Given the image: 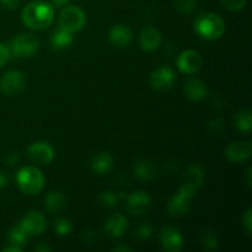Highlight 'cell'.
<instances>
[{
    "label": "cell",
    "instance_id": "cell-29",
    "mask_svg": "<svg viewBox=\"0 0 252 252\" xmlns=\"http://www.w3.org/2000/svg\"><path fill=\"white\" fill-rule=\"evenodd\" d=\"M175 7L182 14H191L196 9V0H174Z\"/></svg>",
    "mask_w": 252,
    "mask_h": 252
},
{
    "label": "cell",
    "instance_id": "cell-41",
    "mask_svg": "<svg viewBox=\"0 0 252 252\" xmlns=\"http://www.w3.org/2000/svg\"><path fill=\"white\" fill-rule=\"evenodd\" d=\"M4 252H21V248H19V246L11 245V246H9V248H5Z\"/></svg>",
    "mask_w": 252,
    "mask_h": 252
},
{
    "label": "cell",
    "instance_id": "cell-15",
    "mask_svg": "<svg viewBox=\"0 0 252 252\" xmlns=\"http://www.w3.org/2000/svg\"><path fill=\"white\" fill-rule=\"evenodd\" d=\"M225 155L230 161L243 162L251 157L250 142H235L231 143L225 150Z\"/></svg>",
    "mask_w": 252,
    "mask_h": 252
},
{
    "label": "cell",
    "instance_id": "cell-31",
    "mask_svg": "<svg viewBox=\"0 0 252 252\" xmlns=\"http://www.w3.org/2000/svg\"><path fill=\"white\" fill-rule=\"evenodd\" d=\"M208 129L213 134H219L224 130V121L220 118H214L213 121L208 123Z\"/></svg>",
    "mask_w": 252,
    "mask_h": 252
},
{
    "label": "cell",
    "instance_id": "cell-23",
    "mask_svg": "<svg viewBox=\"0 0 252 252\" xmlns=\"http://www.w3.org/2000/svg\"><path fill=\"white\" fill-rule=\"evenodd\" d=\"M73 42V36L70 32L63 29H58L51 38V44L54 49H63L69 47Z\"/></svg>",
    "mask_w": 252,
    "mask_h": 252
},
{
    "label": "cell",
    "instance_id": "cell-42",
    "mask_svg": "<svg viewBox=\"0 0 252 252\" xmlns=\"http://www.w3.org/2000/svg\"><path fill=\"white\" fill-rule=\"evenodd\" d=\"M113 251H132L127 246H118V248L113 249Z\"/></svg>",
    "mask_w": 252,
    "mask_h": 252
},
{
    "label": "cell",
    "instance_id": "cell-34",
    "mask_svg": "<svg viewBox=\"0 0 252 252\" xmlns=\"http://www.w3.org/2000/svg\"><path fill=\"white\" fill-rule=\"evenodd\" d=\"M9 58H10L9 49H7V47L5 46V44L0 43V68L6 63Z\"/></svg>",
    "mask_w": 252,
    "mask_h": 252
},
{
    "label": "cell",
    "instance_id": "cell-20",
    "mask_svg": "<svg viewBox=\"0 0 252 252\" xmlns=\"http://www.w3.org/2000/svg\"><path fill=\"white\" fill-rule=\"evenodd\" d=\"M134 175L140 181H152L157 176V169L148 160H138L133 166Z\"/></svg>",
    "mask_w": 252,
    "mask_h": 252
},
{
    "label": "cell",
    "instance_id": "cell-33",
    "mask_svg": "<svg viewBox=\"0 0 252 252\" xmlns=\"http://www.w3.org/2000/svg\"><path fill=\"white\" fill-rule=\"evenodd\" d=\"M251 209H248V211L245 212V214H244L243 217V226L244 229L246 230V233L248 234H251L252 231V218H251Z\"/></svg>",
    "mask_w": 252,
    "mask_h": 252
},
{
    "label": "cell",
    "instance_id": "cell-40",
    "mask_svg": "<svg viewBox=\"0 0 252 252\" xmlns=\"http://www.w3.org/2000/svg\"><path fill=\"white\" fill-rule=\"evenodd\" d=\"M69 0H52V6H56V7H61L63 5L68 4Z\"/></svg>",
    "mask_w": 252,
    "mask_h": 252
},
{
    "label": "cell",
    "instance_id": "cell-13",
    "mask_svg": "<svg viewBox=\"0 0 252 252\" xmlns=\"http://www.w3.org/2000/svg\"><path fill=\"white\" fill-rule=\"evenodd\" d=\"M160 241L166 251L177 252L184 246V238L172 226H164L160 231Z\"/></svg>",
    "mask_w": 252,
    "mask_h": 252
},
{
    "label": "cell",
    "instance_id": "cell-6",
    "mask_svg": "<svg viewBox=\"0 0 252 252\" xmlns=\"http://www.w3.org/2000/svg\"><path fill=\"white\" fill-rule=\"evenodd\" d=\"M194 192L189 189V187L181 185L177 193L171 197L167 204V212L171 217H184L191 208V201Z\"/></svg>",
    "mask_w": 252,
    "mask_h": 252
},
{
    "label": "cell",
    "instance_id": "cell-27",
    "mask_svg": "<svg viewBox=\"0 0 252 252\" xmlns=\"http://www.w3.org/2000/svg\"><path fill=\"white\" fill-rule=\"evenodd\" d=\"M202 244L206 248V250L214 251L218 249V238L213 231H206L202 236Z\"/></svg>",
    "mask_w": 252,
    "mask_h": 252
},
{
    "label": "cell",
    "instance_id": "cell-21",
    "mask_svg": "<svg viewBox=\"0 0 252 252\" xmlns=\"http://www.w3.org/2000/svg\"><path fill=\"white\" fill-rule=\"evenodd\" d=\"M44 207L49 213H59L66 207V198L61 192H49L44 199Z\"/></svg>",
    "mask_w": 252,
    "mask_h": 252
},
{
    "label": "cell",
    "instance_id": "cell-2",
    "mask_svg": "<svg viewBox=\"0 0 252 252\" xmlns=\"http://www.w3.org/2000/svg\"><path fill=\"white\" fill-rule=\"evenodd\" d=\"M194 31L204 39H217L223 36L225 31V24L223 19L213 12H204L199 15L194 21Z\"/></svg>",
    "mask_w": 252,
    "mask_h": 252
},
{
    "label": "cell",
    "instance_id": "cell-7",
    "mask_svg": "<svg viewBox=\"0 0 252 252\" xmlns=\"http://www.w3.org/2000/svg\"><path fill=\"white\" fill-rule=\"evenodd\" d=\"M25 86H26V78L21 71H7L0 79V90L5 95H17L24 90Z\"/></svg>",
    "mask_w": 252,
    "mask_h": 252
},
{
    "label": "cell",
    "instance_id": "cell-17",
    "mask_svg": "<svg viewBox=\"0 0 252 252\" xmlns=\"http://www.w3.org/2000/svg\"><path fill=\"white\" fill-rule=\"evenodd\" d=\"M160 41H161V36H160V32L155 27H144L142 30V32H140V47L144 51L152 52L154 49H157L159 47Z\"/></svg>",
    "mask_w": 252,
    "mask_h": 252
},
{
    "label": "cell",
    "instance_id": "cell-28",
    "mask_svg": "<svg viewBox=\"0 0 252 252\" xmlns=\"http://www.w3.org/2000/svg\"><path fill=\"white\" fill-rule=\"evenodd\" d=\"M71 229H73V225H71V223L68 220V219L61 218L58 219V220L54 221V230H56V233L58 234V235L61 236L68 235V234L71 231Z\"/></svg>",
    "mask_w": 252,
    "mask_h": 252
},
{
    "label": "cell",
    "instance_id": "cell-12",
    "mask_svg": "<svg viewBox=\"0 0 252 252\" xmlns=\"http://www.w3.org/2000/svg\"><path fill=\"white\" fill-rule=\"evenodd\" d=\"M19 224L29 236L39 235L46 229V219L38 212H30Z\"/></svg>",
    "mask_w": 252,
    "mask_h": 252
},
{
    "label": "cell",
    "instance_id": "cell-35",
    "mask_svg": "<svg viewBox=\"0 0 252 252\" xmlns=\"http://www.w3.org/2000/svg\"><path fill=\"white\" fill-rule=\"evenodd\" d=\"M4 160L7 165H15L19 161V154L17 153H9V154L5 155Z\"/></svg>",
    "mask_w": 252,
    "mask_h": 252
},
{
    "label": "cell",
    "instance_id": "cell-3",
    "mask_svg": "<svg viewBox=\"0 0 252 252\" xmlns=\"http://www.w3.org/2000/svg\"><path fill=\"white\" fill-rule=\"evenodd\" d=\"M16 182L20 189L26 194H37L44 185V177L38 169L27 166L20 170L16 175Z\"/></svg>",
    "mask_w": 252,
    "mask_h": 252
},
{
    "label": "cell",
    "instance_id": "cell-32",
    "mask_svg": "<svg viewBox=\"0 0 252 252\" xmlns=\"http://www.w3.org/2000/svg\"><path fill=\"white\" fill-rule=\"evenodd\" d=\"M152 233H153V228L150 224H142V225L137 229V236L139 239H142V240H147V239H149L150 236H152Z\"/></svg>",
    "mask_w": 252,
    "mask_h": 252
},
{
    "label": "cell",
    "instance_id": "cell-5",
    "mask_svg": "<svg viewBox=\"0 0 252 252\" xmlns=\"http://www.w3.org/2000/svg\"><path fill=\"white\" fill-rule=\"evenodd\" d=\"M85 12L78 6H68L63 9L59 15L58 25L59 29H63L68 32H76L81 30L85 25Z\"/></svg>",
    "mask_w": 252,
    "mask_h": 252
},
{
    "label": "cell",
    "instance_id": "cell-4",
    "mask_svg": "<svg viewBox=\"0 0 252 252\" xmlns=\"http://www.w3.org/2000/svg\"><path fill=\"white\" fill-rule=\"evenodd\" d=\"M39 41L32 34L22 33L14 37L10 42L9 53L10 57H17V58H24V57H31L38 51Z\"/></svg>",
    "mask_w": 252,
    "mask_h": 252
},
{
    "label": "cell",
    "instance_id": "cell-37",
    "mask_svg": "<svg viewBox=\"0 0 252 252\" xmlns=\"http://www.w3.org/2000/svg\"><path fill=\"white\" fill-rule=\"evenodd\" d=\"M83 238L86 243H95L96 241V234H94V231L86 230L83 231Z\"/></svg>",
    "mask_w": 252,
    "mask_h": 252
},
{
    "label": "cell",
    "instance_id": "cell-39",
    "mask_svg": "<svg viewBox=\"0 0 252 252\" xmlns=\"http://www.w3.org/2000/svg\"><path fill=\"white\" fill-rule=\"evenodd\" d=\"M34 251H37V252H49V251H51V248H49V246H47L46 244L41 243V244H38L37 246H34Z\"/></svg>",
    "mask_w": 252,
    "mask_h": 252
},
{
    "label": "cell",
    "instance_id": "cell-16",
    "mask_svg": "<svg viewBox=\"0 0 252 252\" xmlns=\"http://www.w3.org/2000/svg\"><path fill=\"white\" fill-rule=\"evenodd\" d=\"M184 91L189 100L201 101L203 100L207 96V94H208V88H207L204 81L199 80V79L191 78L185 83Z\"/></svg>",
    "mask_w": 252,
    "mask_h": 252
},
{
    "label": "cell",
    "instance_id": "cell-43",
    "mask_svg": "<svg viewBox=\"0 0 252 252\" xmlns=\"http://www.w3.org/2000/svg\"><path fill=\"white\" fill-rule=\"evenodd\" d=\"M246 176H248V185L251 187V167H249L248 172H246Z\"/></svg>",
    "mask_w": 252,
    "mask_h": 252
},
{
    "label": "cell",
    "instance_id": "cell-8",
    "mask_svg": "<svg viewBox=\"0 0 252 252\" xmlns=\"http://www.w3.org/2000/svg\"><path fill=\"white\" fill-rule=\"evenodd\" d=\"M175 80H176L175 71L166 65L155 69L150 75V85L153 86V89L159 91L169 90L175 84Z\"/></svg>",
    "mask_w": 252,
    "mask_h": 252
},
{
    "label": "cell",
    "instance_id": "cell-24",
    "mask_svg": "<svg viewBox=\"0 0 252 252\" xmlns=\"http://www.w3.org/2000/svg\"><path fill=\"white\" fill-rule=\"evenodd\" d=\"M27 238H29V235H27L26 231L20 226V224H17V225L14 226V228L10 229L9 235H7V239H9L10 244L15 246H19V248H21L22 245L26 244Z\"/></svg>",
    "mask_w": 252,
    "mask_h": 252
},
{
    "label": "cell",
    "instance_id": "cell-11",
    "mask_svg": "<svg viewBox=\"0 0 252 252\" xmlns=\"http://www.w3.org/2000/svg\"><path fill=\"white\" fill-rule=\"evenodd\" d=\"M202 57L198 52L187 49L177 59V66L185 74H194L202 68Z\"/></svg>",
    "mask_w": 252,
    "mask_h": 252
},
{
    "label": "cell",
    "instance_id": "cell-1",
    "mask_svg": "<svg viewBox=\"0 0 252 252\" xmlns=\"http://www.w3.org/2000/svg\"><path fill=\"white\" fill-rule=\"evenodd\" d=\"M54 9L51 4L44 1H32L22 10V21L33 30H43L52 24Z\"/></svg>",
    "mask_w": 252,
    "mask_h": 252
},
{
    "label": "cell",
    "instance_id": "cell-22",
    "mask_svg": "<svg viewBox=\"0 0 252 252\" xmlns=\"http://www.w3.org/2000/svg\"><path fill=\"white\" fill-rule=\"evenodd\" d=\"M112 158L108 153H100V154L95 155L91 161V167L94 171L97 174H106L112 169Z\"/></svg>",
    "mask_w": 252,
    "mask_h": 252
},
{
    "label": "cell",
    "instance_id": "cell-30",
    "mask_svg": "<svg viewBox=\"0 0 252 252\" xmlns=\"http://www.w3.org/2000/svg\"><path fill=\"white\" fill-rule=\"evenodd\" d=\"M225 7L230 11H239L246 4V0H221Z\"/></svg>",
    "mask_w": 252,
    "mask_h": 252
},
{
    "label": "cell",
    "instance_id": "cell-25",
    "mask_svg": "<svg viewBox=\"0 0 252 252\" xmlns=\"http://www.w3.org/2000/svg\"><path fill=\"white\" fill-rule=\"evenodd\" d=\"M252 120H251V112L249 110H241L240 112L236 113L235 116V125L241 132L249 133L252 127Z\"/></svg>",
    "mask_w": 252,
    "mask_h": 252
},
{
    "label": "cell",
    "instance_id": "cell-18",
    "mask_svg": "<svg viewBox=\"0 0 252 252\" xmlns=\"http://www.w3.org/2000/svg\"><path fill=\"white\" fill-rule=\"evenodd\" d=\"M111 43L117 47H127L132 41V31L125 25H116L108 32Z\"/></svg>",
    "mask_w": 252,
    "mask_h": 252
},
{
    "label": "cell",
    "instance_id": "cell-19",
    "mask_svg": "<svg viewBox=\"0 0 252 252\" xmlns=\"http://www.w3.org/2000/svg\"><path fill=\"white\" fill-rule=\"evenodd\" d=\"M128 223L127 219L125 218V216L120 213H115L110 217V218L106 220L105 229L110 233L111 236L113 238H120L125 234V231L127 230Z\"/></svg>",
    "mask_w": 252,
    "mask_h": 252
},
{
    "label": "cell",
    "instance_id": "cell-9",
    "mask_svg": "<svg viewBox=\"0 0 252 252\" xmlns=\"http://www.w3.org/2000/svg\"><path fill=\"white\" fill-rule=\"evenodd\" d=\"M27 155L34 164L47 165L53 160L54 150L48 143L37 142L30 145L27 149Z\"/></svg>",
    "mask_w": 252,
    "mask_h": 252
},
{
    "label": "cell",
    "instance_id": "cell-36",
    "mask_svg": "<svg viewBox=\"0 0 252 252\" xmlns=\"http://www.w3.org/2000/svg\"><path fill=\"white\" fill-rule=\"evenodd\" d=\"M20 0H0V4L2 5L4 7H6V9H15V7L19 5Z\"/></svg>",
    "mask_w": 252,
    "mask_h": 252
},
{
    "label": "cell",
    "instance_id": "cell-26",
    "mask_svg": "<svg viewBox=\"0 0 252 252\" xmlns=\"http://www.w3.org/2000/svg\"><path fill=\"white\" fill-rule=\"evenodd\" d=\"M118 196L115 193V192L106 191L102 192L98 197V202L102 207H106V208H115L116 204H117Z\"/></svg>",
    "mask_w": 252,
    "mask_h": 252
},
{
    "label": "cell",
    "instance_id": "cell-38",
    "mask_svg": "<svg viewBox=\"0 0 252 252\" xmlns=\"http://www.w3.org/2000/svg\"><path fill=\"white\" fill-rule=\"evenodd\" d=\"M7 182H9V177H7V175L5 174V172L0 171V189L6 186Z\"/></svg>",
    "mask_w": 252,
    "mask_h": 252
},
{
    "label": "cell",
    "instance_id": "cell-10",
    "mask_svg": "<svg viewBox=\"0 0 252 252\" xmlns=\"http://www.w3.org/2000/svg\"><path fill=\"white\" fill-rule=\"evenodd\" d=\"M126 199H127L128 212L137 217L147 213L150 208V204H152L150 197L142 191L133 192L129 196L126 197Z\"/></svg>",
    "mask_w": 252,
    "mask_h": 252
},
{
    "label": "cell",
    "instance_id": "cell-14",
    "mask_svg": "<svg viewBox=\"0 0 252 252\" xmlns=\"http://www.w3.org/2000/svg\"><path fill=\"white\" fill-rule=\"evenodd\" d=\"M204 182V171L198 164L189 165L182 176V185L193 192L198 191Z\"/></svg>",
    "mask_w": 252,
    "mask_h": 252
}]
</instances>
